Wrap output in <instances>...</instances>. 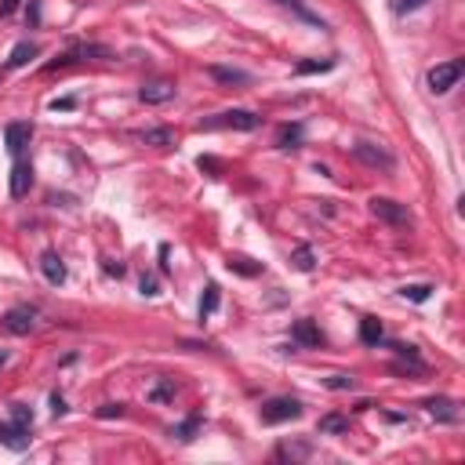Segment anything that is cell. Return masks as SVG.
Wrapping results in <instances>:
<instances>
[{
  "label": "cell",
  "instance_id": "obj_1",
  "mask_svg": "<svg viewBox=\"0 0 465 465\" xmlns=\"http://www.w3.org/2000/svg\"><path fill=\"white\" fill-rule=\"evenodd\" d=\"M461 73H465V62L461 58H451V62H440V66H432L429 70V91L432 95H447V91L461 80Z\"/></svg>",
  "mask_w": 465,
  "mask_h": 465
},
{
  "label": "cell",
  "instance_id": "obj_2",
  "mask_svg": "<svg viewBox=\"0 0 465 465\" xmlns=\"http://www.w3.org/2000/svg\"><path fill=\"white\" fill-rule=\"evenodd\" d=\"M371 214H375L378 222L393 226V229H407V226H411L407 204H396V200H389V197H375V200H371Z\"/></svg>",
  "mask_w": 465,
  "mask_h": 465
},
{
  "label": "cell",
  "instance_id": "obj_3",
  "mask_svg": "<svg viewBox=\"0 0 465 465\" xmlns=\"http://www.w3.org/2000/svg\"><path fill=\"white\" fill-rule=\"evenodd\" d=\"M258 415H262L266 425H280V422L302 418V404H298V400H291V396H273V400H266V404H262Z\"/></svg>",
  "mask_w": 465,
  "mask_h": 465
},
{
  "label": "cell",
  "instance_id": "obj_4",
  "mask_svg": "<svg viewBox=\"0 0 465 465\" xmlns=\"http://www.w3.org/2000/svg\"><path fill=\"white\" fill-rule=\"evenodd\" d=\"M353 157L375 171H396V157L385 149V146H375V142H356L353 146Z\"/></svg>",
  "mask_w": 465,
  "mask_h": 465
},
{
  "label": "cell",
  "instance_id": "obj_5",
  "mask_svg": "<svg viewBox=\"0 0 465 465\" xmlns=\"http://www.w3.org/2000/svg\"><path fill=\"white\" fill-rule=\"evenodd\" d=\"M262 124V116H255L251 109H226L219 113V120H207V128H233V131H255Z\"/></svg>",
  "mask_w": 465,
  "mask_h": 465
},
{
  "label": "cell",
  "instance_id": "obj_6",
  "mask_svg": "<svg viewBox=\"0 0 465 465\" xmlns=\"http://www.w3.org/2000/svg\"><path fill=\"white\" fill-rule=\"evenodd\" d=\"M0 324H4L8 334H29V331L37 327V309L33 305H15V309H8V313H4V320H0Z\"/></svg>",
  "mask_w": 465,
  "mask_h": 465
},
{
  "label": "cell",
  "instance_id": "obj_7",
  "mask_svg": "<svg viewBox=\"0 0 465 465\" xmlns=\"http://www.w3.org/2000/svg\"><path fill=\"white\" fill-rule=\"evenodd\" d=\"M84 58H113V51L102 48V44H77V48H70L62 58H55L48 70H66V66H73V62H84Z\"/></svg>",
  "mask_w": 465,
  "mask_h": 465
},
{
  "label": "cell",
  "instance_id": "obj_8",
  "mask_svg": "<svg viewBox=\"0 0 465 465\" xmlns=\"http://www.w3.org/2000/svg\"><path fill=\"white\" fill-rule=\"evenodd\" d=\"M29 138H33V124H29V120H11L8 128H4V142H8V153H11L15 160H22Z\"/></svg>",
  "mask_w": 465,
  "mask_h": 465
},
{
  "label": "cell",
  "instance_id": "obj_9",
  "mask_svg": "<svg viewBox=\"0 0 465 465\" xmlns=\"http://www.w3.org/2000/svg\"><path fill=\"white\" fill-rule=\"evenodd\" d=\"M422 407H425L432 418H437V422H447V425H454V422L461 418V411H458V404H454L451 396H429Z\"/></svg>",
  "mask_w": 465,
  "mask_h": 465
},
{
  "label": "cell",
  "instance_id": "obj_10",
  "mask_svg": "<svg viewBox=\"0 0 465 465\" xmlns=\"http://www.w3.org/2000/svg\"><path fill=\"white\" fill-rule=\"evenodd\" d=\"M138 99H142L146 106H164V102H171V99H175V84H171V80L142 84V87H138Z\"/></svg>",
  "mask_w": 465,
  "mask_h": 465
},
{
  "label": "cell",
  "instance_id": "obj_11",
  "mask_svg": "<svg viewBox=\"0 0 465 465\" xmlns=\"http://www.w3.org/2000/svg\"><path fill=\"white\" fill-rule=\"evenodd\" d=\"M40 273H44V280L55 284V288L66 280V262L58 258V251H44V255H40Z\"/></svg>",
  "mask_w": 465,
  "mask_h": 465
},
{
  "label": "cell",
  "instance_id": "obj_12",
  "mask_svg": "<svg viewBox=\"0 0 465 465\" xmlns=\"http://www.w3.org/2000/svg\"><path fill=\"white\" fill-rule=\"evenodd\" d=\"M291 338H295L298 346H305V349H317V346L324 342V334H320V327H317L313 320H298L295 331H291Z\"/></svg>",
  "mask_w": 465,
  "mask_h": 465
},
{
  "label": "cell",
  "instance_id": "obj_13",
  "mask_svg": "<svg viewBox=\"0 0 465 465\" xmlns=\"http://www.w3.org/2000/svg\"><path fill=\"white\" fill-rule=\"evenodd\" d=\"M29 185H33V168H29L26 160H15V168H11V197L15 200L26 197Z\"/></svg>",
  "mask_w": 465,
  "mask_h": 465
},
{
  "label": "cell",
  "instance_id": "obj_14",
  "mask_svg": "<svg viewBox=\"0 0 465 465\" xmlns=\"http://www.w3.org/2000/svg\"><path fill=\"white\" fill-rule=\"evenodd\" d=\"M0 444L11 447V451H26L29 447V429L26 425H0Z\"/></svg>",
  "mask_w": 465,
  "mask_h": 465
},
{
  "label": "cell",
  "instance_id": "obj_15",
  "mask_svg": "<svg viewBox=\"0 0 465 465\" xmlns=\"http://www.w3.org/2000/svg\"><path fill=\"white\" fill-rule=\"evenodd\" d=\"M29 58H37V44H33V40H22V44L11 48V55H8L4 66H8V70H22V66H29Z\"/></svg>",
  "mask_w": 465,
  "mask_h": 465
},
{
  "label": "cell",
  "instance_id": "obj_16",
  "mask_svg": "<svg viewBox=\"0 0 465 465\" xmlns=\"http://www.w3.org/2000/svg\"><path fill=\"white\" fill-rule=\"evenodd\" d=\"M138 138H142L146 146H153V149H171V146H175V131H171V128H146Z\"/></svg>",
  "mask_w": 465,
  "mask_h": 465
},
{
  "label": "cell",
  "instance_id": "obj_17",
  "mask_svg": "<svg viewBox=\"0 0 465 465\" xmlns=\"http://www.w3.org/2000/svg\"><path fill=\"white\" fill-rule=\"evenodd\" d=\"M317 429L324 432V437H338V432H349V415L331 411V415H324V418L317 422Z\"/></svg>",
  "mask_w": 465,
  "mask_h": 465
},
{
  "label": "cell",
  "instance_id": "obj_18",
  "mask_svg": "<svg viewBox=\"0 0 465 465\" xmlns=\"http://www.w3.org/2000/svg\"><path fill=\"white\" fill-rule=\"evenodd\" d=\"M219 84H251V73H244V70H233V66H211L207 70Z\"/></svg>",
  "mask_w": 465,
  "mask_h": 465
},
{
  "label": "cell",
  "instance_id": "obj_19",
  "mask_svg": "<svg viewBox=\"0 0 465 465\" xmlns=\"http://www.w3.org/2000/svg\"><path fill=\"white\" fill-rule=\"evenodd\" d=\"M360 342L363 346H382L385 342V331H382V324L378 320H360Z\"/></svg>",
  "mask_w": 465,
  "mask_h": 465
},
{
  "label": "cell",
  "instance_id": "obj_20",
  "mask_svg": "<svg viewBox=\"0 0 465 465\" xmlns=\"http://www.w3.org/2000/svg\"><path fill=\"white\" fill-rule=\"evenodd\" d=\"M200 422H204L200 415H190L185 422H178V425L171 429V437H175V440H182V444H190V440L197 437V432H200Z\"/></svg>",
  "mask_w": 465,
  "mask_h": 465
},
{
  "label": "cell",
  "instance_id": "obj_21",
  "mask_svg": "<svg viewBox=\"0 0 465 465\" xmlns=\"http://www.w3.org/2000/svg\"><path fill=\"white\" fill-rule=\"evenodd\" d=\"M146 400H149V404H171V400H175V382H171V378H160L157 385L146 393Z\"/></svg>",
  "mask_w": 465,
  "mask_h": 465
},
{
  "label": "cell",
  "instance_id": "obj_22",
  "mask_svg": "<svg viewBox=\"0 0 465 465\" xmlns=\"http://www.w3.org/2000/svg\"><path fill=\"white\" fill-rule=\"evenodd\" d=\"M338 62L334 58H305V62H298L295 66V73L298 77H309V73H327V70H334Z\"/></svg>",
  "mask_w": 465,
  "mask_h": 465
},
{
  "label": "cell",
  "instance_id": "obj_23",
  "mask_svg": "<svg viewBox=\"0 0 465 465\" xmlns=\"http://www.w3.org/2000/svg\"><path fill=\"white\" fill-rule=\"evenodd\" d=\"M219 302H222L219 284H207V288H204V298H200V320H204V317H211L214 309H219Z\"/></svg>",
  "mask_w": 465,
  "mask_h": 465
},
{
  "label": "cell",
  "instance_id": "obj_24",
  "mask_svg": "<svg viewBox=\"0 0 465 465\" xmlns=\"http://www.w3.org/2000/svg\"><path fill=\"white\" fill-rule=\"evenodd\" d=\"M233 273H240V276H258L262 273V266H255L251 258H244V255H229V262H226Z\"/></svg>",
  "mask_w": 465,
  "mask_h": 465
},
{
  "label": "cell",
  "instance_id": "obj_25",
  "mask_svg": "<svg viewBox=\"0 0 465 465\" xmlns=\"http://www.w3.org/2000/svg\"><path fill=\"white\" fill-rule=\"evenodd\" d=\"M276 4H284V8H291V11H298V15H302L305 22H313V26H320V29H324V18H320L317 11H309V8L302 4V0H276Z\"/></svg>",
  "mask_w": 465,
  "mask_h": 465
},
{
  "label": "cell",
  "instance_id": "obj_26",
  "mask_svg": "<svg viewBox=\"0 0 465 465\" xmlns=\"http://www.w3.org/2000/svg\"><path fill=\"white\" fill-rule=\"evenodd\" d=\"M291 262H295V269H302V273H309V269H313V266H317V255H313V247H305V244H302V247H298V251H295V258H291Z\"/></svg>",
  "mask_w": 465,
  "mask_h": 465
},
{
  "label": "cell",
  "instance_id": "obj_27",
  "mask_svg": "<svg viewBox=\"0 0 465 465\" xmlns=\"http://www.w3.org/2000/svg\"><path fill=\"white\" fill-rule=\"evenodd\" d=\"M298 142H302V124H291V128H284L280 131V149H298Z\"/></svg>",
  "mask_w": 465,
  "mask_h": 465
},
{
  "label": "cell",
  "instance_id": "obj_28",
  "mask_svg": "<svg viewBox=\"0 0 465 465\" xmlns=\"http://www.w3.org/2000/svg\"><path fill=\"white\" fill-rule=\"evenodd\" d=\"M400 295L411 298V302H425V298L432 295V288H429V284H407V288H400Z\"/></svg>",
  "mask_w": 465,
  "mask_h": 465
},
{
  "label": "cell",
  "instance_id": "obj_29",
  "mask_svg": "<svg viewBox=\"0 0 465 465\" xmlns=\"http://www.w3.org/2000/svg\"><path fill=\"white\" fill-rule=\"evenodd\" d=\"M324 385L334 389V393H346V389H356V378H353V375H331Z\"/></svg>",
  "mask_w": 465,
  "mask_h": 465
},
{
  "label": "cell",
  "instance_id": "obj_30",
  "mask_svg": "<svg viewBox=\"0 0 465 465\" xmlns=\"http://www.w3.org/2000/svg\"><path fill=\"white\" fill-rule=\"evenodd\" d=\"M11 422H15V425H26V429H29V425H33V411H29L26 404H11Z\"/></svg>",
  "mask_w": 465,
  "mask_h": 465
},
{
  "label": "cell",
  "instance_id": "obj_31",
  "mask_svg": "<svg viewBox=\"0 0 465 465\" xmlns=\"http://www.w3.org/2000/svg\"><path fill=\"white\" fill-rule=\"evenodd\" d=\"M309 451H313L309 444H284V447H280V458H288V454H291V458H305Z\"/></svg>",
  "mask_w": 465,
  "mask_h": 465
},
{
  "label": "cell",
  "instance_id": "obj_32",
  "mask_svg": "<svg viewBox=\"0 0 465 465\" xmlns=\"http://www.w3.org/2000/svg\"><path fill=\"white\" fill-rule=\"evenodd\" d=\"M425 4H429V0H396L393 8H396L400 15H407V11H418V8H425Z\"/></svg>",
  "mask_w": 465,
  "mask_h": 465
},
{
  "label": "cell",
  "instance_id": "obj_33",
  "mask_svg": "<svg viewBox=\"0 0 465 465\" xmlns=\"http://www.w3.org/2000/svg\"><path fill=\"white\" fill-rule=\"evenodd\" d=\"M124 415V404H102L99 407V418H120Z\"/></svg>",
  "mask_w": 465,
  "mask_h": 465
},
{
  "label": "cell",
  "instance_id": "obj_34",
  "mask_svg": "<svg viewBox=\"0 0 465 465\" xmlns=\"http://www.w3.org/2000/svg\"><path fill=\"white\" fill-rule=\"evenodd\" d=\"M51 411H55V415H66V411H70V407H66V400H62L58 393H51Z\"/></svg>",
  "mask_w": 465,
  "mask_h": 465
},
{
  "label": "cell",
  "instance_id": "obj_35",
  "mask_svg": "<svg viewBox=\"0 0 465 465\" xmlns=\"http://www.w3.org/2000/svg\"><path fill=\"white\" fill-rule=\"evenodd\" d=\"M142 295H149V298H153V295H160V291H157V280H153V276H142Z\"/></svg>",
  "mask_w": 465,
  "mask_h": 465
},
{
  "label": "cell",
  "instance_id": "obj_36",
  "mask_svg": "<svg viewBox=\"0 0 465 465\" xmlns=\"http://www.w3.org/2000/svg\"><path fill=\"white\" fill-rule=\"evenodd\" d=\"M22 0H0V15H15Z\"/></svg>",
  "mask_w": 465,
  "mask_h": 465
},
{
  "label": "cell",
  "instance_id": "obj_37",
  "mask_svg": "<svg viewBox=\"0 0 465 465\" xmlns=\"http://www.w3.org/2000/svg\"><path fill=\"white\" fill-rule=\"evenodd\" d=\"M197 164H200L204 171H222V164H219V160H214V157H200Z\"/></svg>",
  "mask_w": 465,
  "mask_h": 465
},
{
  "label": "cell",
  "instance_id": "obj_38",
  "mask_svg": "<svg viewBox=\"0 0 465 465\" xmlns=\"http://www.w3.org/2000/svg\"><path fill=\"white\" fill-rule=\"evenodd\" d=\"M102 269H106V273H109V276H124V273H128V269H124V266H120V262H106V266H102Z\"/></svg>",
  "mask_w": 465,
  "mask_h": 465
},
{
  "label": "cell",
  "instance_id": "obj_39",
  "mask_svg": "<svg viewBox=\"0 0 465 465\" xmlns=\"http://www.w3.org/2000/svg\"><path fill=\"white\" fill-rule=\"evenodd\" d=\"M73 106H77V102H73L70 95H66V99H55V102H51V109H73Z\"/></svg>",
  "mask_w": 465,
  "mask_h": 465
},
{
  "label": "cell",
  "instance_id": "obj_40",
  "mask_svg": "<svg viewBox=\"0 0 465 465\" xmlns=\"http://www.w3.org/2000/svg\"><path fill=\"white\" fill-rule=\"evenodd\" d=\"M8 363V349H0V367H4Z\"/></svg>",
  "mask_w": 465,
  "mask_h": 465
}]
</instances>
